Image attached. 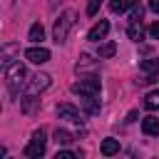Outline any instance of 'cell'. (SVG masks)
I'll return each instance as SVG.
<instances>
[{
	"mask_svg": "<svg viewBox=\"0 0 159 159\" xmlns=\"http://www.w3.org/2000/svg\"><path fill=\"white\" fill-rule=\"evenodd\" d=\"M75 22H77V12H75V10H65V12L55 20V25H52V37H55L57 45L67 40V35H70V30H72Z\"/></svg>",
	"mask_w": 159,
	"mask_h": 159,
	"instance_id": "1",
	"label": "cell"
},
{
	"mask_svg": "<svg viewBox=\"0 0 159 159\" xmlns=\"http://www.w3.org/2000/svg\"><path fill=\"white\" fill-rule=\"evenodd\" d=\"M25 65L22 62H12V65H7L5 67V84H7V89H10V94L12 97H17L20 94V84L25 82Z\"/></svg>",
	"mask_w": 159,
	"mask_h": 159,
	"instance_id": "2",
	"label": "cell"
},
{
	"mask_svg": "<svg viewBox=\"0 0 159 159\" xmlns=\"http://www.w3.org/2000/svg\"><path fill=\"white\" fill-rule=\"evenodd\" d=\"M99 89H102V84H99V77L97 75H89V77H84V80H80V82L72 84V92L75 94H82V97H97Z\"/></svg>",
	"mask_w": 159,
	"mask_h": 159,
	"instance_id": "3",
	"label": "cell"
},
{
	"mask_svg": "<svg viewBox=\"0 0 159 159\" xmlns=\"http://www.w3.org/2000/svg\"><path fill=\"white\" fill-rule=\"evenodd\" d=\"M45 142H47V139H45V129H35V132H32V139H30V144L25 147L22 154H25L27 159H40V157L45 154Z\"/></svg>",
	"mask_w": 159,
	"mask_h": 159,
	"instance_id": "4",
	"label": "cell"
},
{
	"mask_svg": "<svg viewBox=\"0 0 159 159\" xmlns=\"http://www.w3.org/2000/svg\"><path fill=\"white\" fill-rule=\"evenodd\" d=\"M50 87V75H45V72H37V75H32L30 80H27V84H25V94H40L42 89H47Z\"/></svg>",
	"mask_w": 159,
	"mask_h": 159,
	"instance_id": "5",
	"label": "cell"
},
{
	"mask_svg": "<svg viewBox=\"0 0 159 159\" xmlns=\"http://www.w3.org/2000/svg\"><path fill=\"white\" fill-rule=\"evenodd\" d=\"M139 70L144 72V80H139V82H142V84H152V82L159 77V60H157V57L142 60V62H139Z\"/></svg>",
	"mask_w": 159,
	"mask_h": 159,
	"instance_id": "6",
	"label": "cell"
},
{
	"mask_svg": "<svg viewBox=\"0 0 159 159\" xmlns=\"http://www.w3.org/2000/svg\"><path fill=\"white\" fill-rule=\"evenodd\" d=\"M25 60L27 62H32V65H45L47 60H50V50L47 47H27L25 50Z\"/></svg>",
	"mask_w": 159,
	"mask_h": 159,
	"instance_id": "7",
	"label": "cell"
},
{
	"mask_svg": "<svg viewBox=\"0 0 159 159\" xmlns=\"http://www.w3.org/2000/svg\"><path fill=\"white\" fill-rule=\"evenodd\" d=\"M57 114H60V119H67V122H72V124H82V114H80V109L77 107H72V104H57Z\"/></svg>",
	"mask_w": 159,
	"mask_h": 159,
	"instance_id": "8",
	"label": "cell"
},
{
	"mask_svg": "<svg viewBox=\"0 0 159 159\" xmlns=\"http://www.w3.org/2000/svg\"><path fill=\"white\" fill-rule=\"evenodd\" d=\"M107 32H109V22H107V20H99V22L87 32V40H89V42H99V40L107 37Z\"/></svg>",
	"mask_w": 159,
	"mask_h": 159,
	"instance_id": "9",
	"label": "cell"
},
{
	"mask_svg": "<svg viewBox=\"0 0 159 159\" xmlns=\"http://www.w3.org/2000/svg\"><path fill=\"white\" fill-rule=\"evenodd\" d=\"M15 52H20V45H15V42L2 45V52H0V62H2V67L12 65V55H15Z\"/></svg>",
	"mask_w": 159,
	"mask_h": 159,
	"instance_id": "10",
	"label": "cell"
},
{
	"mask_svg": "<svg viewBox=\"0 0 159 159\" xmlns=\"http://www.w3.org/2000/svg\"><path fill=\"white\" fill-rule=\"evenodd\" d=\"M142 132L147 137H159V119L157 117H144L142 119Z\"/></svg>",
	"mask_w": 159,
	"mask_h": 159,
	"instance_id": "11",
	"label": "cell"
},
{
	"mask_svg": "<svg viewBox=\"0 0 159 159\" xmlns=\"http://www.w3.org/2000/svg\"><path fill=\"white\" fill-rule=\"evenodd\" d=\"M75 70H77V72H94V70H97V60H92L89 55H82L80 62L75 65Z\"/></svg>",
	"mask_w": 159,
	"mask_h": 159,
	"instance_id": "12",
	"label": "cell"
},
{
	"mask_svg": "<svg viewBox=\"0 0 159 159\" xmlns=\"http://www.w3.org/2000/svg\"><path fill=\"white\" fill-rule=\"evenodd\" d=\"M99 152H102L104 157H112V154H117V152H119V142H117V139H112V137H107V139L102 142Z\"/></svg>",
	"mask_w": 159,
	"mask_h": 159,
	"instance_id": "13",
	"label": "cell"
},
{
	"mask_svg": "<svg viewBox=\"0 0 159 159\" xmlns=\"http://www.w3.org/2000/svg\"><path fill=\"white\" fill-rule=\"evenodd\" d=\"M139 0H109V10L112 12H124V10H129V7H134Z\"/></svg>",
	"mask_w": 159,
	"mask_h": 159,
	"instance_id": "14",
	"label": "cell"
},
{
	"mask_svg": "<svg viewBox=\"0 0 159 159\" xmlns=\"http://www.w3.org/2000/svg\"><path fill=\"white\" fill-rule=\"evenodd\" d=\"M27 40H30V42H42V40H45V30H42L40 22H32V27H30V32H27Z\"/></svg>",
	"mask_w": 159,
	"mask_h": 159,
	"instance_id": "15",
	"label": "cell"
},
{
	"mask_svg": "<svg viewBox=\"0 0 159 159\" xmlns=\"http://www.w3.org/2000/svg\"><path fill=\"white\" fill-rule=\"evenodd\" d=\"M82 107H84V112H87L89 117L99 114V102H97L94 97H84V99H82Z\"/></svg>",
	"mask_w": 159,
	"mask_h": 159,
	"instance_id": "16",
	"label": "cell"
},
{
	"mask_svg": "<svg viewBox=\"0 0 159 159\" xmlns=\"http://www.w3.org/2000/svg\"><path fill=\"white\" fill-rule=\"evenodd\" d=\"M144 107L147 109H152V112H157L159 109V92L154 89V92H149L147 97H144Z\"/></svg>",
	"mask_w": 159,
	"mask_h": 159,
	"instance_id": "17",
	"label": "cell"
},
{
	"mask_svg": "<svg viewBox=\"0 0 159 159\" xmlns=\"http://www.w3.org/2000/svg\"><path fill=\"white\" fill-rule=\"evenodd\" d=\"M127 35H129V40H142V35H144V30H142V22H132L129 27H127Z\"/></svg>",
	"mask_w": 159,
	"mask_h": 159,
	"instance_id": "18",
	"label": "cell"
},
{
	"mask_svg": "<svg viewBox=\"0 0 159 159\" xmlns=\"http://www.w3.org/2000/svg\"><path fill=\"white\" fill-rule=\"evenodd\" d=\"M114 52H117V45L114 42H102L99 50H97V57H112Z\"/></svg>",
	"mask_w": 159,
	"mask_h": 159,
	"instance_id": "19",
	"label": "cell"
},
{
	"mask_svg": "<svg viewBox=\"0 0 159 159\" xmlns=\"http://www.w3.org/2000/svg\"><path fill=\"white\" fill-rule=\"evenodd\" d=\"M55 142L57 144H70V142H75V134H70L65 129H55Z\"/></svg>",
	"mask_w": 159,
	"mask_h": 159,
	"instance_id": "20",
	"label": "cell"
},
{
	"mask_svg": "<svg viewBox=\"0 0 159 159\" xmlns=\"http://www.w3.org/2000/svg\"><path fill=\"white\" fill-rule=\"evenodd\" d=\"M142 15H144V7L137 2V5L132 7V15H129V20H132V22H139V20H142Z\"/></svg>",
	"mask_w": 159,
	"mask_h": 159,
	"instance_id": "21",
	"label": "cell"
},
{
	"mask_svg": "<svg viewBox=\"0 0 159 159\" xmlns=\"http://www.w3.org/2000/svg\"><path fill=\"white\" fill-rule=\"evenodd\" d=\"M99 7H102V0H89L87 2V15H97Z\"/></svg>",
	"mask_w": 159,
	"mask_h": 159,
	"instance_id": "22",
	"label": "cell"
},
{
	"mask_svg": "<svg viewBox=\"0 0 159 159\" xmlns=\"http://www.w3.org/2000/svg\"><path fill=\"white\" fill-rule=\"evenodd\" d=\"M149 35H152L154 40H159V22H152V25H149Z\"/></svg>",
	"mask_w": 159,
	"mask_h": 159,
	"instance_id": "23",
	"label": "cell"
},
{
	"mask_svg": "<svg viewBox=\"0 0 159 159\" xmlns=\"http://www.w3.org/2000/svg\"><path fill=\"white\" fill-rule=\"evenodd\" d=\"M75 157H77L75 152H57V157H55V159H75Z\"/></svg>",
	"mask_w": 159,
	"mask_h": 159,
	"instance_id": "24",
	"label": "cell"
},
{
	"mask_svg": "<svg viewBox=\"0 0 159 159\" xmlns=\"http://www.w3.org/2000/svg\"><path fill=\"white\" fill-rule=\"evenodd\" d=\"M149 10L159 15V0H149Z\"/></svg>",
	"mask_w": 159,
	"mask_h": 159,
	"instance_id": "25",
	"label": "cell"
},
{
	"mask_svg": "<svg viewBox=\"0 0 159 159\" xmlns=\"http://www.w3.org/2000/svg\"><path fill=\"white\" fill-rule=\"evenodd\" d=\"M134 119H137V109H132V112L127 114V122H134Z\"/></svg>",
	"mask_w": 159,
	"mask_h": 159,
	"instance_id": "26",
	"label": "cell"
},
{
	"mask_svg": "<svg viewBox=\"0 0 159 159\" xmlns=\"http://www.w3.org/2000/svg\"><path fill=\"white\" fill-rule=\"evenodd\" d=\"M57 2H60V0H47V5H50V7H55Z\"/></svg>",
	"mask_w": 159,
	"mask_h": 159,
	"instance_id": "27",
	"label": "cell"
}]
</instances>
